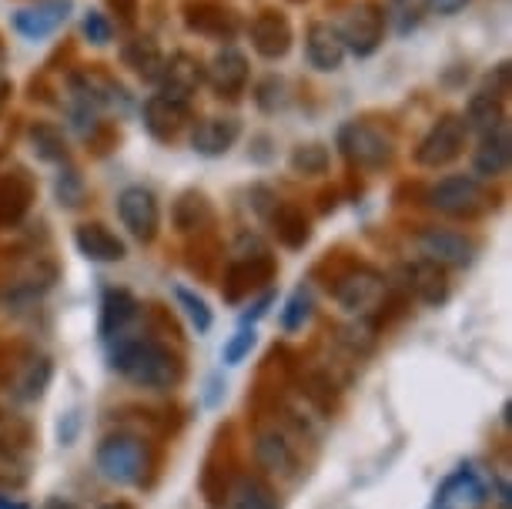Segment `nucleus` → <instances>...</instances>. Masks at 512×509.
<instances>
[{"instance_id":"obj_29","label":"nucleus","mask_w":512,"mask_h":509,"mask_svg":"<svg viewBox=\"0 0 512 509\" xmlns=\"http://www.w3.org/2000/svg\"><path fill=\"white\" fill-rule=\"evenodd\" d=\"M188 27L205 37H235L238 31V21L231 11H221V7H208V4H198V7H188Z\"/></svg>"},{"instance_id":"obj_13","label":"nucleus","mask_w":512,"mask_h":509,"mask_svg":"<svg viewBox=\"0 0 512 509\" xmlns=\"http://www.w3.org/2000/svg\"><path fill=\"white\" fill-rule=\"evenodd\" d=\"M158 81H161L164 98L191 104L195 91L201 88V81H205V71H201V64L191 54H175L171 61H164Z\"/></svg>"},{"instance_id":"obj_46","label":"nucleus","mask_w":512,"mask_h":509,"mask_svg":"<svg viewBox=\"0 0 512 509\" xmlns=\"http://www.w3.org/2000/svg\"><path fill=\"white\" fill-rule=\"evenodd\" d=\"M0 57H4V51H0Z\"/></svg>"},{"instance_id":"obj_5","label":"nucleus","mask_w":512,"mask_h":509,"mask_svg":"<svg viewBox=\"0 0 512 509\" xmlns=\"http://www.w3.org/2000/svg\"><path fill=\"white\" fill-rule=\"evenodd\" d=\"M429 205L452 218H472L486 208V188L472 175H449L439 178L429 188Z\"/></svg>"},{"instance_id":"obj_22","label":"nucleus","mask_w":512,"mask_h":509,"mask_svg":"<svg viewBox=\"0 0 512 509\" xmlns=\"http://www.w3.org/2000/svg\"><path fill=\"white\" fill-rule=\"evenodd\" d=\"M74 245H77V252H81L84 258H91V262H101V265L121 262V258H124V242L111 232L108 225H101V222L77 225Z\"/></svg>"},{"instance_id":"obj_42","label":"nucleus","mask_w":512,"mask_h":509,"mask_svg":"<svg viewBox=\"0 0 512 509\" xmlns=\"http://www.w3.org/2000/svg\"><path fill=\"white\" fill-rule=\"evenodd\" d=\"M44 509H77L74 503H67V499H47Z\"/></svg>"},{"instance_id":"obj_21","label":"nucleus","mask_w":512,"mask_h":509,"mask_svg":"<svg viewBox=\"0 0 512 509\" xmlns=\"http://www.w3.org/2000/svg\"><path fill=\"white\" fill-rule=\"evenodd\" d=\"M305 57H308V64L315 67V71H338L345 61V44H342V37H338V31L332 24H312L308 27V34H305Z\"/></svg>"},{"instance_id":"obj_37","label":"nucleus","mask_w":512,"mask_h":509,"mask_svg":"<svg viewBox=\"0 0 512 509\" xmlns=\"http://www.w3.org/2000/svg\"><path fill=\"white\" fill-rule=\"evenodd\" d=\"M292 168L298 175H325L328 151L322 144H302V148H295V155H292Z\"/></svg>"},{"instance_id":"obj_45","label":"nucleus","mask_w":512,"mask_h":509,"mask_svg":"<svg viewBox=\"0 0 512 509\" xmlns=\"http://www.w3.org/2000/svg\"><path fill=\"white\" fill-rule=\"evenodd\" d=\"M101 509H131L128 503H108V506H101Z\"/></svg>"},{"instance_id":"obj_7","label":"nucleus","mask_w":512,"mask_h":509,"mask_svg":"<svg viewBox=\"0 0 512 509\" xmlns=\"http://www.w3.org/2000/svg\"><path fill=\"white\" fill-rule=\"evenodd\" d=\"M419 252L442 268H466L476 258V242L452 228H425L419 232Z\"/></svg>"},{"instance_id":"obj_38","label":"nucleus","mask_w":512,"mask_h":509,"mask_svg":"<svg viewBox=\"0 0 512 509\" xmlns=\"http://www.w3.org/2000/svg\"><path fill=\"white\" fill-rule=\"evenodd\" d=\"M84 37H88L91 44L104 47V44H111L114 27H111V21L101 11H88V14H84Z\"/></svg>"},{"instance_id":"obj_10","label":"nucleus","mask_w":512,"mask_h":509,"mask_svg":"<svg viewBox=\"0 0 512 509\" xmlns=\"http://www.w3.org/2000/svg\"><path fill=\"white\" fill-rule=\"evenodd\" d=\"M71 7L74 0H37V4L21 7L14 14V31L27 37V41H44V37H51L67 21Z\"/></svg>"},{"instance_id":"obj_40","label":"nucleus","mask_w":512,"mask_h":509,"mask_svg":"<svg viewBox=\"0 0 512 509\" xmlns=\"http://www.w3.org/2000/svg\"><path fill=\"white\" fill-rule=\"evenodd\" d=\"M466 4H469V0H425V7H429L432 14H439V17H452V14H459Z\"/></svg>"},{"instance_id":"obj_35","label":"nucleus","mask_w":512,"mask_h":509,"mask_svg":"<svg viewBox=\"0 0 512 509\" xmlns=\"http://www.w3.org/2000/svg\"><path fill=\"white\" fill-rule=\"evenodd\" d=\"M308 319H312V295H308L305 288H298L292 299L285 302V309H282V315H278V322H282L285 332H298V329H305Z\"/></svg>"},{"instance_id":"obj_33","label":"nucleus","mask_w":512,"mask_h":509,"mask_svg":"<svg viewBox=\"0 0 512 509\" xmlns=\"http://www.w3.org/2000/svg\"><path fill=\"white\" fill-rule=\"evenodd\" d=\"M27 446H31V422L0 412V449H4L7 456H14L17 449H27Z\"/></svg>"},{"instance_id":"obj_41","label":"nucleus","mask_w":512,"mask_h":509,"mask_svg":"<svg viewBox=\"0 0 512 509\" xmlns=\"http://www.w3.org/2000/svg\"><path fill=\"white\" fill-rule=\"evenodd\" d=\"M118 11H124V21H134V0H111Z\"/></svg>"},{"instance_id":"obj_30","label":"nucleus","mask_w":512,"mask_h":509,"mask_svg":"<svg viewBox=\"0 0 512 509\" xmlns=\"http://www.w3.org/2000/svg\"><path fill=\"white\" fill-rule=\"evenodd\" d=\"M466 124L469 128H479L482 134L496 131L499 124H506V114H502V98L496 91H479L469 98V111H466Z\"/></svg>"},{"instance_id":"obj_9","label":"nucleus","mask_w":512,"mask_h":509,"mask_svg":"<svg viewBox=\"0 0 512 509\" xmlns=\"http://www.w3.org/2000/svg\"><path fill=\"white\" fill-rule=\"evenodd\" d=\"M385 282L379 272L372 268H352L349 275L338 278L335 285V302L342 305L345 312H369L382 302Z\"/></svg>"},{"instance_id":"obj_25","label":"nucleus","mask_w":512,"mask_h":509,"mask_svg":"<svg viewBox=\"0 0 512 509\" xmlns=\"http://www.w3.org/2000/svg\"><path fill=\"white\" fill-rule=\"evenodd\" d=\"M228 509H278L275 489L258 476H238L228 486Z\"/></svg>"},{"instance_id":"obj_3","label":"nucleus","mask_w":512,"mask_h":509,"mask_svg":"<svg viewBox=\"0 0 512 509\" xmlns=\"http://www.w3.org/2000/svg\"><path fill=\"white\" fill-rule=\"evenodd\" d=\"M466 141H469L466 118H459V114H446V118H439L429 128V134L419 141V148H415V161H419L422 168H446L462 155Z\"/></svg>"},{"instance_id":"obj_12","label":"nucleus","mask_w":512,"mask_h":509,"mask_svg":"<svg viewBox=\"0 0 512 509\" xmlns=\"http://www.w3.org/2000/svg\"><path fill=\"white\" fill-rule=\"evenodd\" d=\"M191 121V104L171 101L164 94H151L144 101V128H148L158 141H175Z\"/></svg>"},{"instance_id":"obj_15","label":"nucleus","mask_w":512,"mask_h":509,"mask_svg":"<svg viewBox=\"0 0 512 509\" xmlns=\"http://www.w3.org/2000/svg\"><path fill=\"white\" fill-rule=\"evenodd\" d=\"M138 312H141V305L131 292H124V288H111L101 302V339L104 342L128 339V329H131V322L138 319Z\"/></svg>"},{"instance_id":"obj_34","label":"nucleus","mask_w":512,"mask_h":509,"mask_svg":"<svg viewBox=\"0 0 512 509\" xmlns=\"http://www.w3.org/2000/svg\"><path fill=\"white\" fill-rule=\"evenodd\" d=\"M175 299H178V305H181V312L188 315V322L195 325L198 329V335H205L208 329H211V309H208V302L201 299V295H195L191 288H185V285H178L175 288Z\"/></svg>"},{"instance_id":"obj_27","label":"nucleus","mask_w":512,"mask_h":509,"mask_svg":"<svg viewBox=\"0 0 512 509\" xmlns=\"http://www.w3.org/2000/svg\"><path fill=\"white\" fill-rule=\"evenodd\" d=\"M412 288L419 295V302L425 305H442L449 299V278H446V268L422 258V262L412 265Z\"/></svg>"},{"instance_id":"obj_32","label":"nucleus","mask_w":512,"mask_h":509,"mask_svg":"<svg viewBox=\"0 0 512 509\" xmlns=\"http://www.w3.org/2000/svg\"><path fill=\"white\" fill-rule=\"evenodd\" d=\"M31 144H34V155L41 161H64L67 158V141H64L61 128H54V124H34Z\"/></svg>"},{"instance_id":"obj_4","label":"nucleus","mask_w":512,"mask_h":509,"mask_svg":"<svg viewBox=\"0 0 512 509\" xmlns=\"http://www.w3.org/2000/svg\"><path fill=\"white\" fill-rule=\"evenodd\" d=\"M338 148L342 155L359 168H385L392 161V141L385 138V131H379L375 124L365 121H349L338 131Z\"/></svg>"},{"instance_id":"obj_23","label":"nucleus","mask_w":512,"mask_h":509,"mask_svg":"<svg viewBox=\"0 0 512 509\" xmlns=\"http://www.w3.org/2000/svg\"><path fill=\"white\" fill-rule=\"evenodd\" d=\"M509 161H512V141H509V128L499 124L496 131H489L482 144L472 155V168H476L479 178H499L509 171Z\"/></svg>"},{"instance_id":"obj_1","label":"nucleus","mask_w":512,"mask_h":509,"mask_svg":"<svg viewBox=\"0 0 512 509\" xmlns=\"http://www.w3.org/2000/svg\"><path fill=\"white\" fill-rule=\"evenodd\" d=\"M111 366L134 386L154 392H168L185 379L178 355L154 339H121L111 352Z\"/></svg>"},{"instance_id":"obj_16","label":"nucleus","mask_w":512,"mask_h":509,"mask_svg":"<svg viewBox=\"0 0 512 509\" xmlns=\"http://www.w3.org/2000/svg\"><path fill=\"white\" fill-rule=\"evenodd\" d=\"M34 201V181L24 168L0 171V225H17Z\"/></svg>"},{"instance_id":"obj_17","label":"nucleus","mask_w":512,"mask_h":509,"mask_svg":"<svg viewBox=\"0 0 512 509\" xmlns=\"http://www.w3.org/2000/svg\"><path fill=\"white\" fill-rule=\"evenodd\" d=\"M486 499H489L486 483H482L472 466L456 469V473L439 486V506L442 509H479Z\"/></svg>"},{"instance_id":"obj_6","label":"nucleus","mask_w":512,"mask_h":509,"mask_svg":"<svg viewBox=\"0 0 512 509\" xmlns=\"http://www.w3.org/2000/svg\"><path fill=\"white\" fill-rule=\"evenodd\" d=\"M118 215L124 228H128L138 242H154V235H158V228H161V205L151 188H144V185L124 188L118 195Z\"/></svg>"},{"instance_id":"obj_14","label":"nucleus","mask_w":512,"mask_h":509,"mask_svg":"<svg viewBox=\"0 0 512 509\" xmlns=\"http://www.w3.org/2000/svg\"><path fill=\"white\" fill-rule=\"evenodd\" d=\"M251 47L262 57H268V61L285 57L288 47H292V24L285 21V14H278V11L258 14L255 21H251Z\"/></svg>"},{"instance_id":"obj_8","label":"nucleus","mask_w":512,"mask_h":509,"mask_svg":"<svg viewBox=\"0 0 512 509\" xmlns=\"http://www.w3.org/2000/svg\"><path fill=\"white\" fill-rule=\"evenodd\" d=\"M335 31H338V37H342L345 51H352L359 57H369V54L379 51L385 21H382V14H379V7H375V4H359L352 14L342 17V24H338Z\"/></svg>"},{"instance_id":"obj_24","label":"nucleus","mask_w":512,"mask_h":509,"mask_svg":"<svg viewBox=\"0 0 512 509\" xmlns=\"http://www.w3.org/2000/svg\"><path fill=\"white\" fill-rule=\"evenodd\" d=\"M255 453H258V463H262L268 473H275V476H295L298 453H295V446L288 443V439L278 429L262 432V436H258Z\"/></svg>"},{"instance_id":"obj_31","label":"nucleus","mask_w":512,"mask_h":509,"mask_svg":"<svg viewBox=\"0 0 512 509\" xmlns=\"http://www.w3.org/2000/svg\"><path fill=\"white\" fill-rule=\"evenodd\" d=\"M211 222V205L205 195L198 191H185L175 205V225L181 232H195V228H205Z\"/></svg>"},{"instance_id":"obj_2","label":"nucleus","mask_w":512,"mask_h":509,"mask_svg":"<svg viewBox=\"0 0 512 509\" xmlns=\"http://www.w3.org/2000/svg\"><path fill=\"white\" fill-rule=\"evenodd\" d=\"M94 463H98L101 476L108 479V483L138 486V483H144V476H148V469H151V449L144 439L118 432V436H108L98 446Z\"/></svg>"},{"instance_id":"obj_20","label":"nucleus","mask_w":512,"mask_h":509,"mask_svg":"<svg viewBox=\"0 0 512 509\" xmlns=\"http://www.w3.org/2000/svg\"><path fill=\"white\" fill-rule=\"evenodd\" d=\"M238 138H241L238 118H205L195 124V131H191V148L205 158H218L235 148Z\"/></svg>"},{"instance_id":"obj_36","label":"nucleus","mask_w":512,"mask_h":509,"mask_svg":"<svg viewBox=\"0 0 512 509\" xmlns=\"http://www.w3.org/2000/svg\"><path fill=\"white\" fill-rule=\"evenodd\" d=\"M255 342H258L255 325H241V329L225 342V349H221V362H225V366H238V362H245V355L255 349Z\"/></svg>"},{"instance_id":"obj_39","label":"nucleus","mask_w":512,"mask_h":509,"mask_svg":"<svg viewBox=\"0 0 512 509\" xmlns=\"http://www.w3.org/2000/svg\"><path fill=\"white\" fill-rule=\"evenodd\" d=\"M57 198H61V205L67 208H77L84 198V185H81V175L77 171H61V178H57Z\"/></svg>"},{"instance_id":"obj_18","label":"nucleus","mask_w":512,"mask_h":509,"mask_svg":"<svg viewBox=\"0 0 512 509\" xmlns=\"http://www.w3.org/2000/svg\"><path fill=\"white\" fill-rule=\"evenodd\" d=\"M54 376V366L47 355H37V352H27L21 362H14V376H7V389L14 392L17 399H41L47 382Z\"/></svg>"},{"instance_id":"obj_26","label":"nucleus","mask_w":512,"mask_h":509,"mask_svg":"<svg viewBox=\"0 0 512 509\" xmlns=\"http://www.w3.org/2000/svg\"><path fill=\"white\" fill-rule=\"evenodd\" d=\"M272 228H275L278 242H282L285 248H302L308 242V235H312L305 211L298 208V205H288V201H275V208H272Z\"/></svg>"},{"instance_id":"obj_43","label":"nucleus","mask_w":512,"mask_h":509,"mask_svg":"<svg viewBox=\"0 0 512 509\" xmlns=\"http://www.w3.org/2000/svg\"><path fill=\"white\" fill-rule=\"evenodd\" d=\"M7 94H11V84H7V78H0V111H4V104H7Z\"/></svg>"},{"instance_id":"obj_44","label":"nucleus","mask_w":512,"mask_h":509,"mask_svg":"<svg viewBox=\"0 0 512 509\" xmlns=\"http://www.w3.org/2000/svg\"><path fill=\"white\" fill-rule=\"evenodd\" d=\"M0 509H27L24 503H14V499H4L0 496Z\"/></svg>"},{"instance_id":"obj_28","label":"nucleus","mask_w":512,"mask_h":509,"mask_svg":"<svg viewBox=\"0 0 512 509\" xmlns=\"http://www.w3.org/2000/svg\"><path fill=\"white\" fill-rule=\"evenodd\" d=\"M121 57H124V64H128L131 71L141 74V78H151V81L161 78L164 54H161V47L151 41V37H134V41H128L121 47Z\"/></svg>"},{"instance_id":"obj_11","label":"nucleus","mask_w":512,"mask_h":509,"mask_svg":"<svg viewBox=\"0 0 512 509\" xmlns=\"http://www.w3.org/2000/svg\"><path fill=\"white\" fill-rule=\"evenodd\" d=\"M272 275H275L272 255H265V252L238 255L235 262L228 265V275H225V299L238 302L241 295H248V292H255L258 285L272 282Z\"/></svg>"},{"instance_id":"obj_19","label":"nucleus","mask_w":512,"mask_h":509,"mask_svg":"<svg viewBox=\"0 0 512 509\" xmlns=\"http://www.w3.org/2000/svg\"><path fill=\"white\" fill-rule=\"evenodd\" d=\"M205 81L211 84V91H218L221 98H235V94L248 84V57L238 47H225L215 54V61L205 71Z\"/></svg>"}]
</instances>
